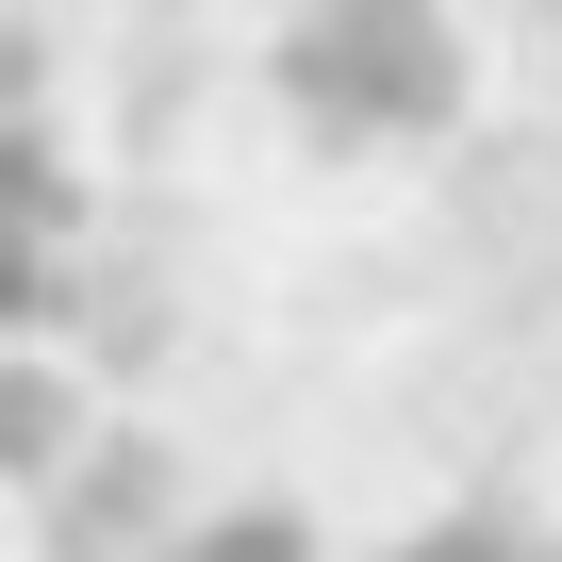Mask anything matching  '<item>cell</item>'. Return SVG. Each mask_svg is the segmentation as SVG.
<instances>
[{"label":"cell","mask_w":562,"mask_h":562,"mask_svg":"<svg viewBox=\"0 0 562 562\" xmlns=\"http://www.w3.org/2000/svg\"><path fill=\"white\" fill-rule=\"evenodd\" d=\"M149 562H315V529L281 513V496H215V513H182Z\"/></svg>","instance_id":"3957f363"},{"label":"cell","mask_w":562,"mask_h":562,"mask_svg":"<svg viewBox=\"0 0 562 562\" xmlns=\"http://www.w3.org/2000/svg\"><path fill=\"white\" fill-rule=\"evenodd\" d=\"M83 265H100V199H83V133L34 34H0V480H50L100 414H83Z\"/></svg>","instance_id":"6da1fadb"},{"label":"cell","mask_w":562,"mask_h":562,"mask_svg":"<svg viewBox=\"0 0 562 562\" xmlns=\"http://www.w3.org/2000/svg\"><path fill=\"white\" fill-rule=\"evenodd\" d=\"M265 100L299 116L331 166L430 149L463 116V18H447V0H299L281 50H265Z\"/></svg>","instance_id":"7a4b0ae2"},{"label":"cell","mask_w":562,"mask_h":562,"mask_svg":"<svg viewBox=\"0 0 562 562\" xmlns=\"http://www.w3.org/2000/svg\"><path fill=\"white\" fill-rule=\"evenodd\" d=\"M397 562H546V529H513V513H447V529H414Z\"/></svg>","instance_id":"277c9868"}]
</instances>
